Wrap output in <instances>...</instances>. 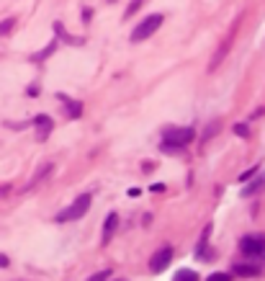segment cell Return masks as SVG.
Masks as SVG:
<instances>
[{"instance_id":"cell-17","label":"cell","mask_w":265,"mask_h":281,"mask_svg":"<svg viewBox=\"0 0 265 281\" xmlns=\"http://www.w3.org/2000/svg\"><path fill=\"white\" fill-rule=\"evenodd\" d=\"M16 26V18H6V21H0V36H8Z\"/></svg>"},{"instance_id":"cell-19","label":"cell","mask_w":265,"mask_h":281,"mask_svg":"<svg viewBox=\"0 0 265 281\" xmlns=\"http://www.w3.org/2000/svg\"><path fill=\"white\" fill-rule=\"evenodd\" d=\"M232 278H234L232 273H222V271H216V273H211L206 281H232Z\"/></svg>"},{"instance_id":"cell-20","label":"cell","mask_w":265,"mask_h":281,"mask_svg":"<svg viewBox=\"0 0 265 281\" xmlns=\"http://www.w3.org/2000/svg\"><path fill=\"white\" fill-rule=\"evenodd\" d=\"M234 134H239V137H250V126L247 124H234Z\"/></svg>"},{"instance_id":"cell-8","label":"cell","mask_w":265,"mask_h":281,"mask_svg":"<svg viewBox=\"0 0 265 281\" xmlns=\"http://www.w3.org/2000/svg\"><path fill=\"white\" fill-rule=\"evenodd\" d=\"M34 129H36V139L39 142H47L49 134H52V129H54V119L47 116V114H39L34 119Z\"/></svg>"},{"instance_id":"cell-16","label":"cell","mask_w":265,"mask_h":281,"mask_svg":"<svg viewBox=\"0 0 265 281\" xmlns=\"http://www.w3.org/2000/svg\"><path fill=\"white\" fill-rule=\"evenodd\" d=\"M172 281H198V273L196 271H191V268H181L178 273H175V278Z\"/></svg>"},{"instance_id":"cell-22","label":"cell","mask_w":265,"mask_h":281,"mask_svg":"<svg viewBox=\"0 0 265 281\" xmlns=\"http://www.w3.org/2000/svg\"><path fill=\"white\" fill-rule=\"evenodd\" d=\"M260 170V165H255V168H250V170H245V173H242V176H239V183H247L252 176H255V173Z\"/></svg>"},{"instance_id":"cell-7","label":"cell","mask_w":265,"mask_h":281,"mask_svg":"<svg viewBox=\"0 0 265 281\" xmlns=\"http://www.w3.org/2000/svg\"><path fill=\"white\" fill-rule=\"evenodd\" d=\"M262 191H265V170L260 173V176H252L247 186H242L239 196H242V199H255V196H260Z\"/></svg>"},{"instance_id":"cell-2","label":"cell","mask_w":265,"mask_h":281,"mask_svg":"<svg viewBox=\"0 0 265 281\" xmlns=\"http://www.w3.org/2000/svg\"><path fill=\"white\" fill-rule=\"evenodd\" d=\"M91 201H93L91 193H80V196H77L67 209H62V212H57V214H54V222L64 225V222H75V220L85 217L87 209H91Z\"/></svg>"},{"instance_id":"cell-9","label":"cell","mask_w":265,"mask_h":281,"mask_svg":"<svg viewBox=\"0 0 265 281\" xmlns=\"http://www.w3.org/2000/svg\"><path fill=\"white\" fill-rule=\"evenodd\" d=\"M232 276H237V278H257V276H262V266L260 263H234L232 266V271H229Z\"/></svg>"},{"instance_id":"cell-15","label":"cell","mask_w":265,"mask_h":281,"mask_svg":"<svg viewBox=\"0 0 265 281\" xmlns=\"http://www.w3.org/2000/svg\"><path fill=\"white\" fill-rule=\"evenodd\" d=\"M222 132V121H211L209 126H206V132H204V137H201V142H209L214 134H219Z\"/></svg>"},{"instance_id":"cell-11","label":"cell","mask_w":265,"mask_h":281,"mask_svg":"<svg viewBox=\"0 0 265 281\" xmlns=\"http://www.w3.org/2000/svg\"><path fill=\"white\" fill-rule=\"evenodd\" d=\"M209 235H211V225L204 227L201 232V240H198V248H196V258H204V261H211V250H209Z\"/></svg>"},{"instance_id":"cell-18","label":"cell","mask_w":265,"mask_h":281,"mask_svg":"<svg viewBox=\"0 0 265 281\" xmlns=\"http://www.w3.org/2000/svg\"><path fill=\"white\" fill-rule=\"evenodd\" d=\"M54 31H59V34L64 36V41H67V44H82V39H75V36H70V34H64L62 24H54Z\"/></svg>"},{"instance_id":"cell-25","label":"cell","mask_w":265,"mask_h":281,"mask_svg":"<svg viewBox=\"0 0 265 281\" xmlns=\"http://www.w3.org/2000/svg\"><path fill=\"white\" fill-rule=\"evenodd\" d=\"M108 281H126V278H108Z\"/></svg>"},{"instance_id":"cell-1","label":"cell","mask_w":265,"mask_h":281,"mask_svg":"<svg viewBox=\"0 0 265 281\" xmlns=\"http://www.w3.org/2000/svg\"><path fill=\"white\" fill-rule=\"evenodd\" d=\"M196 139V132L191 126H167L162 129V150L165 153H178Z\"/></svg>"},{"instance_id":"cell-10","label":"cell","mask_w":265,"mask_h":281,"mask_svg":"<svg viewBox=\"0 0 265 281\" xmlns=\"http://www.w3.org/2000/svg\"><path fill=\"white\" fill-rule=\"evenodd\" d=\"M119 227V214L116 212H108L106 214V222H103V235H101V245H108L114 240V232Z\"/></svg>"},{"instance_id":"cell-14","label":"cell","mask_w":265,"mask_h":281,"mask_svg":"<svg viewBox=\"0 0 265 281\" xmlns=\"http://www.w3.org/2000/svg\"><path fill=\"white\" fill-rule=\"evenodd\" d=\"M54 52H57V39H54V41H49V47H44L41 52L31 54V59H34V62H44V59H47V57H52Z\"/></svg>"},{"instance_id":"cell-4","label":"cell","mask_w":265,"mask_h":281,"mask_svg":"<svg viewBox=\"0 0 265 281\" xmlns=\"http://www.w3.org/2000/svg\"><path fill=\"white\" fill-rule=\"evenodd\" d=\"M239 24H242V16H237L234 18V24L229 26V34L224 36V41H222V47H216V52H214V57H211V62H209V73H214L219 64L224 62V57L229 54V49H232V44H234V36H237V31H239Z\"/></svg>"},{"instance_id":"cell-5","label":"cell","mask_w":265,"mask_h":281,"mask_svg":"<svg viewBox=\"0 0 265 281\" xmlns=\"http://www.w3.org/2000/svg\"><path fill=\"white\" fill-rule=\"evenodd\" d=\"M162 21H165V16H162V13H152V16L142 18L139 24H137V29L131 31V41H144V39H149L154 31H157V29L162 26Z\"/></svg>"},{"instance_id":"cell-26","label":"cell","mask_w":265,"mask_h":281,"mask_svg":"<svg viewBox=\"0 0 265 281\" xmlns=\"http://www.w3.org/2000/svg\"><path fill=\"white\" fill-rule=\"evenodd\" d=\"M108 3H114V0H108Z\"/></svg>"},{"instance_id":"cell-21","label":"cell","mask_w":265,"mask_h":281,"mask_svg":"<svg viewBox=\"0 0 265 281\" xmlns=\"http://www.w3.org/2000/svg\"><path fill=\"white\" fill-rule=\"evenodd\" d=\"M142 3H144V0H131V6L126 8V18H131V16H134V13L142 8Z\"/></svg>"},{"instance_id":"cell-3","label":"cell","mask_w":265,"mask_h":281,"mask_svg":"<svg viewBox=\"0 0 265 281\" xmlns=\"http://www.w3.org/2000/svg\"><path fill=\"white\" fill-rule=\"evenodd\" d=\"M239 253L245 258H255V261L265 263V235L262 232H250L239 240Z\"/></svg>"},{"instance_id":"cell-12","label":"cell","mask_w":265,"mask_h":281,"mask_svg":"<svg viewBox=\"0 0 265 281\" xmlns=\"http://www.w3.org/2000/svg\"><path fill=\"white\" fill-rule=\"evenodd\" d=\"M52 170H54V163H44V165H39V170L31 176V181L26 183V188H24V191H31V188H34V186H39L44 178H49V173H52Z\"/></svg>"},{"instance_id":"cell-6","label":"cell","mask_w":265,"mask_h":281,"mask_svg":"<svg viewBox=\"0 0 265 281\" xmlns=\"http://www.w3.org/2000/svg\"><path fill=\"white\" fill-rule=\"evenodd\" d=\"M172 258H175V248H172V245H162L157 253L152 255L149 271H152V273H162V271H167V266L172 263Z\"/></svg>"},{"instance_id":"cell-13","label":"cell","mask_w":265,"mask_h":281,"mask_svg":"<svg viewBox=\"0 0 265 281\" xmlns=\"http://www.w3.org/2000/svg\"><path fill=\"white\" fill-rule=\"evenodd\" d=\"M59 98H62V103H64V109H67V116H70V119H80V114H82V106H80L77 101L67 98V96H59Z\"/></svg>"},{"instance_id":"cell-24","label":"cell","mask_w":265,"mask_h":281,"mask_svg":"<svg viewBox=\"0 0 265 281\" xmlns=\"http://www.w3.org/2000/svg\"><path fill=\"white\" fill-rule=\"evenodd\" d=\"M8 263H11V261H8V255L0 253V268H8Z\"/></svg>"},{"instance_id":"cell-23","label":"cell","mask_w":265,"mask_h":281,"mask_svg":"<svg viewBox=\"0 0 265 281\" xmlns=\"http://www.w3.org/2000/svg\"><path fill=\"white\" fill-rule=\"evenodd\" d=\"M108 278H111V271H98V273H93L91 278H87V281H108Z\"/></svg>"}]
</instances>
